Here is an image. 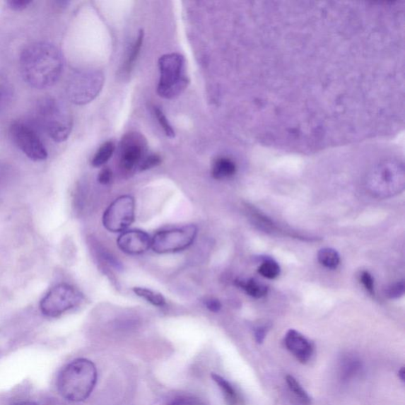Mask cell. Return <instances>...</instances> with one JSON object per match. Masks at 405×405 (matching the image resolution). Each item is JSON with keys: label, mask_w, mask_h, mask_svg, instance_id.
Here are the masks:
<instances>
[{"label": "cell", "mask_w": 405, "mask_h": 405, "mask_svg": "<svg viewBox=\"0 0 405 405\" xmlns=\"http://www.w3.org/2000/svg\"><path fill=\"white\" fill-rule=\"evenodd\" d=\"M265 336H266V329L264 327H260L257 329L255 331V338L258 344H262Z\"/></svg>", "instance_id": "obj_33"}, {"label": "cell", "mask_w": 405, "mask_h": 405, "mask_svg": "<svg viewBox=\"0 0 405 405\" xmlns=\"http://www.w3.org/2000/svg\"><path fill=\"white\" fill-rule=\"evenodd\" d=\"M95 364L86 358H78L67 365L59 373L57 389L66 400L81 402L88 399L97 383Z\"/></svg>", "instance_id": "obj_2"}, {"label": "cell", "mask_w": 405, "mask_h": 405, "mask_svg": "<svg viewBox=\"0 0 405 405\" xmlns=\"http://www.w3.org/2000/svg\"><path fill=\"white\" fill-rule=\"evenodd\" d=\"M361 368V363L356 357H347L344 358L341 366V380L348 381L353 378Z\"/></svg>", "instance_id": "obj_20"}, {"label": "cell", "mask_w": 405, "mask_h": 405, "mask_svg": "<svg viewBox=\"0 0 405 405\" xmlns=\"http://www.w3.org/2000/svg\"><path fill=\"white\" fill-rule=\"evenodd\" d=\"M12 405H37L35 402L33 401H21Z\"/></svg>", "instance_id": "obj_35"}, {"label": "cell", "mask_w": 405, "mask_h": 405, "mask_svg": "<svg viewBox=\"0 0 405 405\" xmlns=\"http://www.w3.org/2000/svg\"><path fill=\"white\" fill-rule=\"evenodd\" d=\"M162 163V158L158 155H151L141 162L139 165V170L145 171L155 167Z\"/></svg>", "instance_id": "obj_27"}, {"label": "cell", "mask_w": 405, "mask_h": 405, "mask_svg": "<svg viewBox=\"0 0 405 405\" xmlns=\"http://www.w3.org/2000/svg\"><path fill=\"white\" fill-rule=\"evenodd\" d=\"M196 235L195 225L158 231L152 237L151 248L158 254L176 253L189 248Z\"/></svg>", "instance_id": "obj_6"}, {"label": "cell", "mask_w": 405, "mask_h": 405, "mask_svg": "<svg viewBox=\"0 0 405 405\" xmlns=\"http://www.w3.org/2000/svg\"><path fill=\"white\" fill-rule=\"evenodd\" d=\"M134 293L148 301L155 307H162L165 305V300L163 295L148 288H135Z\"/></svg>", "instance_id": "obj_21"}, {"label": "cell", "mask_w": 405, "mask_h": 405, "mask_svg": "<svg viewBox=\"0 0 405 405\" xmlns=\"http://www.w3.org/2000/svg\"><path fill=\"white\" fill-rule=\"evenodd\" d=\"M121 168L125 171H131L141 165L147 142L137 132L125 135L121 142Z\"/></svg>", "instance_id": "obj_11"}, {"label": "cell", "mask_w": 405, "mask_h": 405, "mask_svg": "<svg viewBox=\"0 0 405 405\" xmlns=\"http://www.w3.org/2000/svg\"><path fill=\"white\" fill-rule=\"evenodd\" d=\"M360 281L365 289L372 295H375V282L373 277L368 271H364L360 276Z\"/></svg>", "instance_id": "obj_29"}, {"label": "cell", "mask_w": 405, "mask_h": 405, "mask_svg": "<svg viewBox=\"0 0 405 405\" xmlns=\"http://www.w3.org/2000/svg\"><path fill=\"white\" fill-rule=\"evenodd\" d=\"M64 66L61 51L49 42L33 43L20 57V71L24 81L36 89L49 88L56 84Z\"/></svg>", "instance_id": "obj_1"}, {"label": "cell", "mask_w": 405, "mask_h": 405, "mask_svg": "<svg viewBox=\"0 0 405 405\" xmlns=\"http://www.w3.org/2000/svg\"><path fill=\"white\" fill-rule=\"evenodd\" d=\"M370 194L377 198L394 196L404 190V170L395 164H383L371 172L368 181Z\"/></svg>", "instance_id": "obj_5"}, {"label": "cell", "mask_w": 405, "mask_h": 405, "mask_svg": "<svg viewBox=\"0 0 405 405\" xmlns=\"http://www.w3.org/2000/svg\"><path fill=\"white\" fill-rule=\"evenodd\" d=\"M143 35H144L143 30H141V32H139L136 42L134 43V46H132L130 54L127 59V62H126V64L124 66V69L126 71L129 72L131 70L132 67H134L136 59H137L139 52H141V49L143 42Z\"/></svg>", "instance_id": "obj_23"}, {"label": "cell", "mask_w": 405, "mask_h": 405, "mask_svg": "<svg viewBox=\"0 0 405 405\" xmlns=\"http://www.w3.org/2000/svg\"><path fill=\"white\" fill-rule=\"evenodd\" d=\"M81 300L82 295L76 289L68 284H61L43 298L40 307L45 316L57 317L76 307Z\"/></svg>", "instance_id": "obj_9"}, {"label": "cell", "mask_w": 405, "mask_h": 405, "mask_svg": "<svg viewBox=\"0 0 405 405\" xmlns=\"http://www.w3.org/2000/svg\"><path fill=\"white\" fill-rule=\"evenodd\" d=\"M155 114L158 119V122L159 124L161 125V127L164 130L165 135H167L170 138H175V131L174 129H172V126L168 122V118L165 117V116L164 115L163 111L155 107Z\"/></svg>", "instance_id": "obj_26"}, {"label": "cell", "mask_w": 405, "mask_h": 405, "mask_svg": "<svg viewBox=\"0 0 405 405\" xmlns=\"http://www.w3.org/2000/svg\"><path fill=\"white\" fill-rule=\"evenodd\" d=\"M236 172V165L227 158H220L212 165L211 175L215 179H224L233 176Z\"/></svg>", "instance_id": "obj_14"}, {"label": "cell", "mask_w": 405, "mask_h": 405, "mask_svg": "<svg viewBox=\"0 0 405 405\" xmlns=\"http://www.w3.org/2000/svg\"><path fill=\"white\" fill-rule=\"evenodd\" d=\"M164 405H204L203 402L195 397L181 395L172 398Z\"/></svg>", "instance_id": "obj_25"}, {"label": "cell", "mask_w": 405, "mask_h": 405, "mask_svg": "<svg viewBox=\"0 0 405 405\" xmlns=\"http://www.w3.org/2000/svg\"><path fill=\"white\" fill-rule=\"evenodd\" d=\"M102 84L103 77L99 72H76L68 83L69 100L76 105L90 102L100 92Z\"/></svg>", "instance_id": "obj_8"}, {"label": "cell", "mask_w": 405, "mask_h": 405, "mask_svg": "<svg viewBox=\"0 0 405 405\" xmlns=\"http://www.w3.org/2000/svg\"><path fill=\"white\" fill-rule=\"evenodd\" d=\"M237 287L242 288L248 295L256 298H260L267 295L268 288L255 280L236 281Z\"/></svg>", "instance_id": "obj_17"}, {"label": "cell", "mask_w": 405, "mask_h": 405, "mask_svg": "<svg viewBox=\"0 0 405 405\" xmlns=\"http://www.w3.org/2000/svg\"><path fill=\"white\" fill-rule=\"evenodd\" d=\"M160 79L158 94L165 99L178 97L188 88L189 79L185 73V59L178 53L163 56L158 61Z\"/></svg>", "instance_id": "obj_4"}, {"label": "cell", "mask_w": 405, "mask_h": 405, "mask_svg": "<svg viewBox=\"0 0 405 405\" xmlns=\"http://www.w3.org/2000/svg\"><path fill=\"white\" fill-rule=\"evenodd\" d=\"M115 151V145L114 143L109 141L105 143L97 151L95 155L92 159L91 164L94 168H101L103 165L107 163Z\"/></svg>", "instance_id": "obj_18"}, {"label": "cell", "mask_w": 405, "mask_h": 405, "mask_svg": "<svg viewBox=\"0 0 405 405\" xmlns=\"http://www.w3.org/2000/svg\"><path fill=\"white\" fill-rule=\"evenodd\" d=\"M398 375H399V377L401 378V380L404 382L405 381V370L404 368H402L399 372H398Z\"/></svg>", "instance_id": "obj_34"}, {"label": "cell", "mask_w": 405, "mask_h": 405, "mask_svg": "<svg viewBox=\"0 0 405 405\" xmlns=\"http://www.w3.org/2000/svg\"><path fill=\"white\" fill-rule=\"evenodd\" d=\"M32 4V1L28 0H9L6 2L9 8L13 11H20L28 8Z\"/></svg>", "instance_id": "obj_30"}, {"label": "cell", "mask_w": 405, "mask_h": 405, "mask_svg": "<svg viewBox=\"0 0 405 405\" xmlns=\"http://www.w3.org/2000/svg\"><path fill=\"white\" fill-rule=\"evenodd\" d=\"M14 98V88L3 73L0 72V115L9 107Z\"/></svg>", "instance_id": "obj_15"}, {"label": "cell", "mask_w": 405, "mask_h": 405, "mask_svg": "<svg viewBox=\"0 0 405 405\" xmlns=\"http://www.w3.org/2000/svg\"><path fill=\"white\" fill-rule=\"evenodd\" d=\"M35 117L41 127L52 141H67L72 129V117L67 107L57 98L40 99L35 107Z\"/></svg>", "instance_id": "obj_3"}, {"label": "cell", "mask_w": 405, "mask_h": 405, "mask_svg": "<svg viewBox=\"0 0 405 405\" xmlns=\"http://www.w3.org/2000/svg\"><path fill=\"white\" fill-rule=\"evenodd\" d=\"M205 305L210 311L214 312V313H217L222 307L221 303L213 298H209V300H206Z\"/></svg>", "instance_id": "obj_32"}, {"label": "cell", "mask_w": 405, "mask_h": 405, "mask_svg": "<svg viewBox=\"0 0 405 405\" xmlns=\"http://www.w3.org/2000/svg\"><path fill=\"white\" fill-rule=\"evenodd\" d=\"M152 237L146 232L131 230L124 232L117 239V245L124 253L138 255L151 248Z\"/></svg>", "instance_id": "obj_12"}, {"label": "cell", "mask_w": 405, "mask_h": 405, "mask_svg": "<svg viewBox=\"0 0 405 405\" xmlns=\"http://www.w3.org/2000/svg\"><path fill=\"white\" fill-rule=\"evenodd\" d=\"M284 342L290 353L302 363H307L313 355L314 348L311 343L296 330H289L285 336Z\"/></svg>", "instance_id": "obj_13"}, {"label": "cell", "mask_w": 405, "mask_h": 405, "mask_svg": "<svg viewBox=\"0 0 405 405\" xmlns=\"http://www.w3.org/2000/svg\"><path fill=\"white\" fill-rule=\"evenodd\" d=\"M10 136L13 143L31 160L43 161L48 151L34 128L23 122H15L10 126Z\"/></svg>", "instance_id": "obj_7"}, {"label": "cell", "mask_w": 405, "mask_h": 405, "mask_svg": "<svg viewBox=\"0 0 405 405\" xmlns=\"http://www.w3.org/2000/svg\"><path fill=\"white\" fill-rule=\"evenodd\" d=\"M317 259L323 266L330 269H336L341 262L340 255L331 248H324L318 252Z\"/></svg>", "instance_id": "obj_19"}, {"label": "cell", "mask_w": 405, "mask_h": 405, "mask_svg": "<svg viewBox=\"0 0 405 405\" xmlns=\"http://www.w3.org/2000/svg\"><path fill=\"white\" fill-rule=\"evenodd\" d=\"M211 377L222 390L228 405H238L239 399L237 392L230 383L216 374H212Z\"/></svg>", "instance_id": "obj_16"}, {"label": "cell", "mask_w": 405, "mask_h": 405, "mask_svg": "<svg viewBox=\"0 0 405 405\" xmlns=\"http://www.w3.org/2000/svg\"><path fill=\"white\" fill-rule=\"evenodd\" d=\"M135 200L130 196H119L112 202L103 216L104 227L111 232H122L135 220Z\"/></svg>", "instance_id": "obj_10"}, {"label": "cell", "mask_w": 405, "mask_h": 405, "mask_svg": "<svg viewBox=\"0 0 405 405\" xmlns=\"http://www.w3.org/2000/svg\"><path fill=\"white\" fill-rule=\"evenodd\" d=\"M286 382L290 389L293 392L298 399L305 404L310 403V397L307 392L303 389L300 382H298L293 376L288 375L286 377Z\"/></svg>", "instance_id": "obj_22"}, {"label": "cell", "mask_w": 405, "mask_h": 405, "mask_svg": "<svg viewBox=\"0 0 405 405\" xmlns=\"http://www.w3.org/2000/svg\"><path fill=\"white\" fill-rule=\"evenodd\" d=\"M405 285L404 281L397 282L392 284L387 290V295L392 300L400 298L404 294Z\"/></svg>", "instance_id": "obj_28"}, {"label": "cell", "mask_w": 405, "mask_h": 405, "mask_svg": "<svg viewBox=\"0 0 405 405\" xmlns=\"http://www.w3.org/2000/svg\"><path fill=\"white\" fill-rule=\"evenodd\" d=\"M262 276L268 278H275L281 274V267L276 262L272 260L264 261L258 269Z\"/></svg>", "instance_id": "obj_24"}, {"label": "cell", "mask_w": 405, "mask_h": 405, "mask_svg": "<svg viewBox=\"0 0 405 405\" xmlns=\"http://www.w3.org/2000/svg\"><path fill=\"white\" fill-rule=\"evenodd\" d=\"M112 171L108 168H104L98 175V180L102 184H107L112 180Z\"/></svg>", "instance_id": "obj_31"}]
</instances>
